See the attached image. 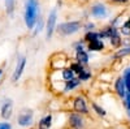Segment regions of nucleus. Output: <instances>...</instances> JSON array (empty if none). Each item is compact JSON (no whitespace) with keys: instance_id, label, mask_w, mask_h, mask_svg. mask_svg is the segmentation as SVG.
I'll list each match as a JSON object with an SVG mask.
<instances>
[{"instance_id":"1","label":"nucleus","mask_w":130,"mask_h":129,"mask_svg":"<svg viewBox=\"0 0 130 129\" xmlns=\"http://www.w3.org/2000/svg\"><path fill=\"white\" fill-rule=\"evenodd\" d=\"M42 17L39 0H22V20L25 27L32 31L37 21Z\"/></svg>"},{"instance_id":"2","label":"nucleus","mask_w":130,"mask_h":129,"mask_svg":"<svg viewBox=\"0 0 130 129\" xmlns=\"http://www.w3.org/2000/svg\"><path fill=\"white\" fill-rule=\"evenodd\" d=\"M82 29L81 21H65L57 25L56 27V33L61 37H70L77 34L78 31Z\"/></svg>"},{"instance_id":"3","label":"nucleus","mask_w":130,"mask_h":129,"mask_svg":"<svg viewBox=\"0 0 130 129\" xmlns=\"http://www.w3.org/2000/svg\"><path fill=\"white\" fill-rule=\"evenodd\" d=\"M26 67H27V56L26 55H17L14 68L12 70V74H10V82L17 83L22 78L24 73L26 70Z\"/></svg>"},{"instance_id":"4","label":"nucleus","mask_w":130,"mask_h":129,"mask_svg":"<svg viewBox=\"0 0 130 129\" xmlns=\"http://www.w3.org/2000/svg\"><path fill=\"white\" fill-rule=\"evenodd\" d=\"M57 8L53 7L50 12H48V16L46 18V39L50 40L52 38V35L55 34L56 31V27H57Z\"/></svg>"},{"instance_id":"5","label":"nucleus","mask_w":130,"mask_h":129,"mask_svg":"<svg viewBox=\"0 0 130 129\" xmlns=\"http://www.w3.org/2000/svg\"><path fill=\"white\" fill-rule=\"evenodd\" d=\"M34 110L29 108V107H26V108H22L17 117H16V121H17V125L21 126V128H29L31 126L32 124H34Z\"/></svg>"},{"instance_id":"6","label":"nucleus","mask_w":130,"mask_h":129,"mask_svg":"<svg viewBox=\"0 0 130 129\" xmlns=\"http://www.w3.org/2000/svg\"><path fill=\"white\" fill-rule=\"evenodd\" d=\"M100 34L103 39H108L111 42L112 47H120L121 45V35L118 33V30L116 29V26H107L103 30H100Z\"/></svg>"},{"instance_id":"7","label":"nucleus","mask_w":130,"mask_h":129,"mask_svg":"<svg viewBox=\"0 0 130 129\" xmlns=\"http://www.w3.org/2000/svg\"><path fill=\"white\" fill-rule=\"evenodd\" d=\"M14 112V102L12 98L9 96H4V98L0 101V117L3 120L9 121V119L13 116Z\"/></svg>"},{"instance_id":"8","label":"nucleus","mask_w":130,"mask_h":129,"mask_svg":"<svg viewBox=\"0 0 130 129\" xmlns=\"http://www.w3.org/2000/svg\"><path fill=\"white\" fill-rule=\"evenodd\" d=\"M90 15L94 18H99V20L105 18L108 16V8L102 3H96L90 8Z\"/></svg>"},{"instance_id":"9","label":"nucleus","mask_w":130,"mask_h":129,"mask_svg":"<svg viewBox=\"0 0 130 129\" xmlns=\"http://www.w3.org/2000/svg\"><path fill=\"white\" fill-rule=\"evenodd\" d=\"M73 108H74V111L77 113H81V115L89 113L87 102H86V99L83 98V96H81V95L75 96V98L73 99Z\"/></svg>"},{"instance_id":"10","label":"nucleus","mask_w":130,"mask_h":129,"mask_svg":"<svg viewBox=\"0 0 130 129\" xmlns=\"http://www.w3.org/2000/svg\"><path fill=\"white\" fill-rule=\"evenodd\" d=\"M68 121H69V125L72 129H83V126H85L83 117L81 116V113H77V112L70 113Z\"/></svg>"},{"instance_id":"11","label":"nucleus","mask_w":130,"mask_h":129,"mask_svg":"<svg viewBox=\"0 0 130 129\" xmlns=\"http://www.w3.org/2000/svg\"><path fill=\"white\" fill-rule=\"evenodd\" d=\"M115 91L117 93L118 96L125 98L127 95V90H126V83H125V78L124 77H118L115 81Z\"/></svg>"},{"instance_id":"12","label":"nucleus","mask_w":130,"mask_h":129,"mask_svg":"<svg viewBox=\"0 0 130 129\" xmlns=\"http://www.w3.org/2000/svg\"><path fill=\"white\" fill-rule=\"evenodd\" d=\"M3 3H4L5 15L9 18H12L16 13V10H17V0H3Z\"/></svg>"},{"instance_id":"13","label":"nucleus","mask_w":130,"mask_h":129,"mask_svg":"<svg viewBox=\"0 0 130 129\" xmlns=\"http://www.w3.org/2000/svg\"><path fill=\"white\" fill-rule=\"evenodd\" d=\"M52 121H53L52 113H47L44 116H42L39 119V121H38L37 129H50L52 126Z\"/></svg>"},{"instance_id":"14","label":"nucleus","mask_w":130,"mask_h":129,"mask_svg":"<svg viewBox=\"0 0 130 129\" xmlns=\"http://www.w3.org/2000/svg\"><path fill=\"white\" fill-rule=\"evenodd\" d=\"M81 83H82V81H81L78 77H74V78H72L70 81H67V82H65V85H64V91H65V93L73 91L74 89L79 88Z\"/></svg>"},{"instance_id":"15","label":"nucleus","mask_w":130,"mask_h":129,"mask_svg":"<svg viewBox=\"0 0 130 129\" xmlns=\"http://www.w3.org/2000/svg\"><path fill=\"white\" fill-rule=\"evenodd\" d=\"M104 48H105V46H104V40H103V39H99V40L87 43V51H89V52H100V51H103Z\"/></svg>"},{"instance_id":"16","label":"nucleus","mask_w":130,"mask_h":129,"mask_svg":"<svg viewBox=\"0 0 130 129\" xmlns=\"http://www.w3.org/2000/svg\"><path fill=\"white\" fill-rule=\"evenodd\" d=\"M99 39H103L102 38V34L100 31H87V33H85V37H83V40L85 43L87 45V43H91V42H95V40H99Z\"/></svg>"},{"instance_id":"17","label":"nucleus","mask_w":130,"mask_h":129,"mask_svg":"<svg viewBox=\"0 0 130 129\" xmlns=\"http://www.w3.org/2000/svg\"><path fill=\"white\" fill-rule=\"evenodd\" d=\"M46 30V18L44 17H40L38 21H37V24H35V26H34V29H32V37H37V35H39L42 31H44Z\"/></svg>"},{"instance_id":"18","label":"nucleus","mask_w":130,"mask_h":129,"mask_svg":"<svg viewBox=\"0 0 130 129\" xmlns=\"http://www.w3.org/2000/svg\"><path fill=\"white\" fill-rule=\"evenodd\" d=\"M74 77H77L75 76V73L73 72V69L70 68V67H68V68H62L61 69V78L67 82V81H70L72 78H74Z\"/></svg>"},{"instance_id":"19","label":"nucleus","mask_w":130,"mask_h":129,"mask_svg":"<svg viewBox=\"0 0 130 129\" xmlns=\"http://www.w3.org/2000/svg\"><path fill=\"white\" fill-rule=\"evenodd\" d=\"M77 77H78V78H79L82 82H83V81H89V80L91 78V70H89L87 68L85 67V69H83V70H82V72L78 74Z\"/></svg>"},{"instance_id":"20","label":"nucleus","mask_w":130,"mask_h":129,"mask_svg":"<svg viewBox=\"0 0 130 129\" xmlns=\"http://www.w3.org/2000/svg\"><path fill=\"white\" fill-rule=\"evenodd\" d=\"M70 68H72L73 72L75 73V76H78V74L85 69V65H82V64H79V63H77V61H74V63L70 64Z\"/></svg>"},{"instance_id":"21","label":"nucleus","mask_w":130,"mask_h":129,"mask_svg":"<svg viewBox=\"0 0 130 129\" xmlns=\"http://www.w3.org/2000/svg\"><path fill=\"white\" fill-rule=\"evenodd\" d=\"M91 107H92V110H94V111H95L98 115H99V116H105V115H107L105 110L103 108V107H100V106L98 104V103L92 102V103H91Z\"/></svg>"},{"instance_id":"22","label":"nucleus","mask_w":130,"mask_h":129,"mask_svg":"<svg viewBox=\"0 0 130 129\" xmlns=\"http://www.w3.org/2000/svg\"><path fill=\"white\" fill-rule=\"evenodd\" d=\"M121 33L124 35H130V18L121 26Z\"/></svg>"},{"instance_id":"23","label":"nucleus","mask_w":130,"mask_h":129,"mask_svg":"<svg viewBox=\"0 0 130 129\" xmlns=\"http://www.w3.org/2000/svg\"><path fill=\"white\" fill-rule=\"evenodd\" d=\"M130 53V47H125V48H121L116 52V58H121V56H125V55H129Z\"/></svg>"},{"instance_id":"24","label":"nucleus","mask_w":130,"mask_h":129,"mask_svg":"<svg viewBox=\"0 0 130 129\" xmlns=\"http://www.w3.org/2000/svg\"><path fill=\"white\" fill-rule=\"evenodd\" d=\"M82 29L86 30V33H87V31H94V30H95V24L91 22V21H87L86 24L82 25Z\"/></svg>"},{"instance_id":"25","label":"nucleus","mask_w":130,"mask_h":129,"mask_svg":"<svg viewBox=\"0 0 130 129\" xmlns=\"http://www.w3.org/2000/svg\"><path fill=\"white\" fill-rule=\"evenodd\" d=\"M0 129H13V125H12V123L3 120V121H0Z\"/></svg>"},{"instance_id":"26","label":"nucleus","mask_w":130,"mask_h":129,"mask_svg":"<svg viewBox=\"0 0 130 129\" xmlns=\"http://www.w3.org/2000/svg\"><path fill=\"white\" fill-rule=\"evenodd\" d=\"M124 78H125V83H126V90H127V93H130V73L127 70L125 72Z\"/></svg>"},{"instance_id":"27","label":"nucleus","mask_w":130,"mask_h":129,"mask_svg":"<svg viewBox=\"0 0 130 129\" xmlns=\"http://www.w3.org/2000/svg\"><path fill=\"white\" fill-rule=\"evenodd\" d=\"M4 74H5V65L3 64L2 67H0V86L3 83V78H4Z\"/></svg>"},{"instance_id":"28","label":"nucleus","mask_w":130,"mask_h":129,"mask_svg":"<svg viewBox=\"0 0 130 129\" xmlns=\"http://www.w3.org/2000/svg\"><path fill=\"white\" fill-rule=\"evenodd\" d=\"M125 104H126V107L130 111V93H127V95L125 96Z\"/></svg>"},{"instance_id":"29","label":"nucleus","mask_w":130,"mask_h":129,"mask_svg":"<svg viewBox=\"0 0 130 129\" xmlns=\"http://www.w3.org/2000/svg\"><path fill=\"white\" fill-rule=\"evenodd\" d=\"M112 3H116V4H121V3H126L127 0H111Z\"/></svg>"}]
</instances>
